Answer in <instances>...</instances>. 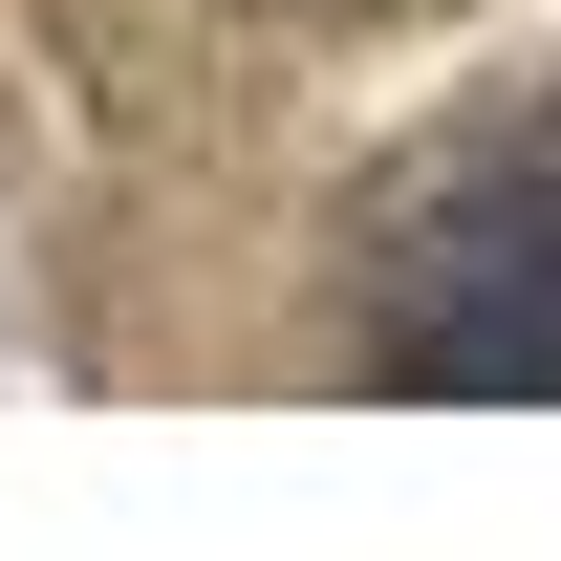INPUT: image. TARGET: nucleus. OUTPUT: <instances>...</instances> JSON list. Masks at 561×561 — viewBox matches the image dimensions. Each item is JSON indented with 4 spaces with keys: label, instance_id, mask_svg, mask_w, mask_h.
Returning <instances> with one entry per match:
<instances>
[{
    "label": "nucleus",
    "instance_id": "nucleus-1",
    "mask_svg": "<svg viewBox=\"0 0 561 561\" xmlns=\"http://www.w3.org/2000/svg\"><path fill=\"white\" fill-rule=\"evenodd\" d=\"M367 367L389 389H496V411H561V87L540 108H496L411 173V195L367 216Z\"/></svg>",
    "mask_w": 561,
    "mask_h": 561
}]
</instances>
